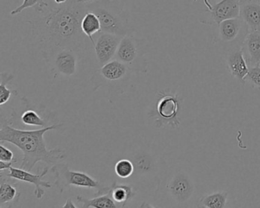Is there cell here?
<instances>
[{
	"mask_svg": "<svg viewBox=\"0 0 260 208\" xmlns=\"http://www.w3.org/2000/svg\"><path fill=\"white\" fill-rule=\"evenodd\" d=\"M48 11L43 18L28 21L42 51L53 47H68L80 52L86 49L88 37L82 31L81 22L89 12L86 5L68 0L55 10L49 7Z\"/></svg>",
	"mask_w": 260,
	"mask_h": 208,
	"instance_id": "1",
	"label": "cell"
},
{
	"mask_svg": "<svg viewBox=\"0 0 260 208\" xmlns=\"http://www.w3.org/2000/svg\"><path fill=\"white\" fill-rule=\"evenodd\" d=\"M63 124H56L37 130H22L9 124L7 118L1 116L0 142L10 143L22 151V163L20 168L31 171L39 162L47 165H54L64 160V152L59 147L52 150L47 148L45 136L50 130L60 128Z\"/></svg>",
	"mask_w": 260,
	"mask_h": 208,
	"instance_id": "2",
	"label": "cell"
},
{
	"mask_svg": "<svg viewBox=\"0 0 260 208\" xmlns=\"http://www.w3.org/2000/svg\"><path fill=\"white\" fill-rule=\"evenodd\" d=\"M89 12L95 13L101 23V32L124 36L134 34L127 10L120 0H94L86 5Z\"/></svg>",
	"mask_w": 260,
	"mask_h": 208,
	"instance_id": "3",
	"label": "cell"
},
{
	"mask_svg": "<svg viewBox=\"0 0 260 208\" xmlns=\"http://www.w3.org/2000/svg\"><path fill=\"white\" fill-rule=\"evenodd\" d=\"M22 108L20 110H14L11 117L7 119L9 124L18 129L25 130L28 127H49L58 124L56 112L42 107H37L31 104L27 97L21 98Z\"/></svg>",
	"mask_w": 260,
	"mask_h": 208,
	"instance_id": "4",
	"label": "cell"
},
{
	"mask_svg": "<svg viewBox=\"0 0 260 208\" xmlns=\"http://www.w3.org/2000/svg\"><path fill=\"white\" fill-rule=\"evenodd\" d=\"M51 171L55 177L54 185L59 192H64L71 186L80 187V188H89L97 190L95 194H106L110 191V187L102 185L96 179L83 171H74L70 169L68 164L66 162H59L52 165Z\"/></svg>",
	"mask_w": 260,
	"mask_h": 208,
	"instance_id": "5",
	"label": "cell"
},
{
	"mask_svg": "<svg viewBox=\"0 0 260 208\" xmlns=\"http://www.w3.org/2000/svg\"><path fill=\"white\" fill-rule=\"evenodd\" d=\"M145 54V40L138 39L133 34H131L121 39L115 59L125 64L131 72L146 74L147 72V61Z\"/></svg>",
	"mask_w": 260,
	"mask_h": 208,
	"instance_id": "6",
	"label": "cell"
},
{
	"mask_svg": "<svg viewBox=\"0 0 260 208\" xmlns=\"http://www.w3.org/2000/svg\"><path fill=\"white\" fill-rule=\"evenodd\" d=\"M165 191L169 200L175 206H190L196 194V183L188 171L176 170L167 178Z\"/></svg>",
	"mask_w": 260,
	"mask_h": 208,
	"instance_id": "7",
	"label": "cell"
},
{
	"mask_svg": "<svg viewBox=\"0 0 260 208\" xmlns=\"http://www.w3.org/2000/svg\"><path fill=\"white\" fill-rule=\"evenodd\" d=\"M42 52L43 58L56 76L70 77L77 73L80 51L68 47H53Z\"/></svg>",
	"mask_w": 260,
	"mask_h": 208,
	"instance_id": "8",
	"label": "cell"
},
{
	"mask_svg": "<svg viewBox=\"0 0 260 208\" xmlns=\"http://www.w3.org/2000/svg\"><path fill=\"white\" fill-rule=\"evenodd\" d=\"M249 28L241 18L223 21L217 25V43L221 44L226 50L242 47Z\"/></svg>",
	"mask_w": 260,
	"mask_h": 208,
	"instance_id": "9",
	"label": "cell"
},
{
	"mask_svg": "<svg viewBox=\"0 0 260 208\" xmlns=\"http://www.w3.org/2000/svg\"><path fill=\"white\" fill-rule=\"evenodd\" d=\"M50 170H51V168H48V167H45L42 171H39L38 174H33L28 170L11 166L9 169L8 172L6 171H3L7 176L15 179V180L32 184L35 186V195L36 196L38 199H42L45 195V193L44 188H51L52 187L51 182L43 180V178L49 172Z\"/></svg>",
	"mask_w": 260,
	"mask_h": 208,
	"instance_id": "10",
	"label": "cell"
},
{
	"mask_svg": "<svg viewBox=\"0 0 260 208\" xmlns=\"http://www.w3.org/2000/svg\"><path fill=\"white\" fill-rule=\"evenodd\" d=\"M240 0H221L217 4H211L205 14L208 17L203 23L218 25L226 19L240 17Z\"/></svg>",
	"mask_w": 260,
	"mask_h": 208,
	"instance_id": "11",
	"label": "cell"
},
{
	"mask_svg": "<svg viewBox=\"0 0 260 208\" xmlns=\"http://www.w3.org/2000/svg\"><path fill=\"white\" fill-rule=\"evenodd\" d=\"M121 36L109 32H100L93 46L97 62L100 66L115 59Z\"/></svg>",
	"mask_w": 260,
	"mask_h": 208,
	"instance_id": "12",
	"label": "cell"
},
{
	"mask_svg": "<svg viewBox=\"0 0 260 208\" xmlns=\"http://www.w3.org/2000/svg\"><path fill=\"white\" fill-rule=\"evenodd\" d=\"M241 48L242 47H236L226 50L225 59L228 71L231 75L238 80L242 84H245V79L249 73V68L243 56Z\"/></svg>",
	"mask_w": 260,
	"mask_h": 208,
	"instance_id": "13",
	"label": "cell"
},
{
	"mask_svg": "<svg viewBox=\"0 0 260 208\" xmlns=\"http://www.w3.org/2000/svg\"><path fill=\"white\" fill-rule=\"evenodd\" d=\"M179 108V99L176 96L162 95L158 100L156 106V114L159 121L178 125L179 124L177 120Z\"/></svg>",
	"mask_w": 260,
	"mask_h": 208,
	"instance_id": "14",
	"label": "cell"
},
{
	"mask_svg": "<svg viewBox=\"0 0 260 208\" xmlns=\"http://www.w3.org/2000/svg\"><path fill=\"white\" fill-rule=\"evenodd\" d=\"M242 51L249 68L260 66V31H249L246 34Z\"/></svg>",
	"mask_w": 260,
	"mask_h": 208,
	"instance_id": "15",
	"label": "cell"
},
{
	"mask_svg": "<svg viewBox=\"0 0 260 208\" xmlns=\"http://www.w3.org/2000/svg\"><path fill=\"white\" fill-rule=\"evenodd\" d=\"M240 17L249 31H260V0H240Z\"/></svg>",
	"mask_w": 260,
	"mask_h": 208,
	"instance_id": "16",
	"label": "cell"
},
{
	"mask_svg": "<svg viewBox=\"0 0 260 208\" xmlns=\"http://www.w3.org/2000/svg\"><path fill=\"white\" fill-rule=\"evenodd\" d=\"M13 179L0 171V206H10L19 200L21 193Z\"/></svg>",
	"mask_w": 260,
	"mask_h": 208,
	"instance_id": "17",
	"label": "cell"
},
{
	"mask_svg": "<svg viewBox=\"0 0 260 208\" xmlns=\"http://www.w3.org/2000/svg\"><path fill=\"white\" fill-rule=\"evenodd\" d=\"M131 72L125 64L117 59H113L102 66L95 72L100 78L104 81L116 82L124 79Z\"/></svg>",
	"mask_w": 260,
	"mask_h": 208,
	"instance_id": "18",
	"label": "cell"
},
{
	"mask_svg": "<svg viewBox=\"0 0 260 208\" xmlns=\"http://www.w3.org/2000/svg\"><path fill=\"white\" fill-rule=\"evenodd\" d=\"M77 201L82 203V207L89 208H115L118 205L111 196L110 191L106 194H95L93 198H86L83 196L78 194L77 196Z\"/></svg>",
	"mask_w": 260,
	"mask_h": 208,
	"instance_id": "19",
	"label": "cell"
},
{
	"mask_svg": "<svg viewBox=\"0 0 260 208\" xmlns=\"http://www.w3.org/2000/svg\"><path fill=\"white\" fill-rule=\"evenodd\" d=\"M110 194L115 203H120L122 207L136 195V190L128 185H119L115 182L111 186Z\"/></svg>",
	"mask_w": 260,
	"mask_h": 208,
	"instance_id": "20",
	"label": "cell"
},
{
	"mask_svg": "<svg viewBox=\"0 0 260 208\" xmlns=\"http://www.w3.org/2000/svg\"><path fill=\"white\" fill-rule=\"evenodd\" d=\"M81 28L93 47L95 42L92 36L96 33L101 32L102 30L101 23L98 16L92 12H87L82 19Z\"/></svg>",
	"mask_w": 260,
	"mask_h": 208,
	"instance_id": "21",
	"label": "cell"
},
{
	"mask_svg": "<svg viewBox=\"0 0 260 208\" xmlns=\"http://www.w3.org/2000/svg\"><path fill=\"white\" fill-rule=\"evenodd\" d=\"M228 193L226 191H217L202 196L197 203L199 207L223 208L228 201Z\"/></svg>",
	"mask_w": 260,
	"mask_h": 208,
	"instance_id": "22",
	"label": "cell"
},
{
	"mask_svg": "<svg viewBox=\"0 0 260 208\" xmlns=\"http://www.w3.org/2000/svg\"><path fill=\"white\" fill-rule=\"evenodd\" d=\"M13 79H14V75L10 73H2L0 74V80H1V83H0V105L1 106L7 104L11 98L12 95H16L19 94L18 91L11 90L7 87V85L10 82L13 81Z\"/></svg>",
	"mask_w": 260,
	"mask_h": 208,
	"instance_id": "23",
	"label": "cell"
},
{
	"mask_svg": "<svg viewBox=\"0 0 260 208\" xmlns=\"http://www.w3.org/2000/svg\"><path fill=\"white\" fill-rule=\"evenodd\" d=\"M33 8L39 13H45V10L49 9V6L45 0H23V2L19 7H16L15 10L10 13L11 16H16L20 14L24 10L27 9Z\"/></svg>",
	"mask_w": 260,
	"mask_h": 208,
	"instance_id": "24",
	"label": "cell"
},
{
	"mask_svg": "<svg viewBox=\"0 0 260 208\" xmlns=\"http://www.w3.org/2000/svg\"><path fill=\"white\" fill-rule=\"evenodd\" d=\"M135 166L129 159H123L115 165V172L121 179H127L135 172Z\"/></svg>",
	"mask_w": 260,
	"mask_h": 208,
	"instance_id": "25",
	"label": "cell"
},
{
	"mask_svg": "<svg viewBox=\"0 0 260 208\" xmlns=\"http://www.w3.org/2000/svg\"><path fill=\"white\" fill-rule=\"evenodd\" d=\"M245 80L246 83H249L252 87L257 88L260 90V66L249 68Z\"/></svg>",
	"mask_w": 260,
	"mask_h": 208,
	"instance_id": "26",
	"label": "cell"
},
{
	"mask_svg": "<svg viewBox=\"0 0 260 208\" xmlns=\"http://www.w3.org/2000/svg\"><path fill=\"white\" fill-rule=\"evenodd\" d=\"M0 159L6 162H17L13 152L4 145H0Z\"/></svg>",
	"mask_w": 260,
	"mask_h": 208,
	"instance_id": "27",
	"label": "cell"
},
{
	"mask_svg": "<svg viewBox=\"0 0 260 208\" xmlns=\"http://www.w3.org/2000/svg\"><path fill=\"white\" fill-rule=\"evenodd\" d=\"M14 162H6L4 161L0 162V171H7L10 169V167L13 166Z\"/></svg>",
	"mask_w": 260,
	"mask_h": 208,
	"instance_id": "28",
	"label": "cell"
},
{
	"mask_svg": "<svg viewBox=\"0 0 260 208\" xmlns=\"http://www.w3.org/2000/svg\"><path fill=\"white\" fill-rule=\"evenodd\" d=\"M62 207L65 208V207H77V206H76L75 204H74V202L72 201V200H71V198L68 199V200H66V203H64V204L63 205V206Z\"/></svg>",
	"mask_w": 260,
	"mask_h": 208,
	"instance_id": "29",
	"label": "cell"
},
{
	"mask_svg": "<svg viewBox=\"0 0 260 208\" xmlns=\"http://www.w3.org/2000/svg\"><path fill=\"white\" fill-rule=\"evenodd\" d=\"M93 1L94 0H77V2L85 4V5H88V4H91V3L93 2Z\"/></svg>",
	"mask_w": 260,
	"mask_h": 208,
	"instance_id": "30",
	"label": "cell"
},
{
	"mask_svg": "<svg viewBox=\"0 0 260 208\" xmlns=\"http://www.w3.org/2000/svg\"><path fill=\"white\" fill-rule=\"evenodd\" d=\"M197 1H199V0H193V2L194 3H196ZM204 4H205V5L208 7V9L209 8L211 5V2H210L209 0H204Z\"/></svg>",
	"mask_w": 260,
	"mask_h": 208,
	"instance_id": "31",
	"label": "cell"
},
{
	"mask_svg": "<svg viewBox=\"0 0 260 208\" xmlns=\"http://www.w3.org/2000/svg\"><path fill=\"white\" fill-rule=\"evenodd\" d=\"M54 1L57 5H63V4H66L68 0H54Z\"/></svg>",
	"mask_w": 260,
	"mask_h": 208,
	"instance_id": "32",
	"label": "cell"
}]
</instances>
